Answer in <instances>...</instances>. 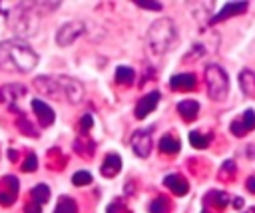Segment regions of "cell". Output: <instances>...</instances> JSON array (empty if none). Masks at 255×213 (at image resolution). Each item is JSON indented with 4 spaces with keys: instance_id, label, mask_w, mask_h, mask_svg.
<instances>
[{
    "instance_id": "cell-17",
    "label": "cell",
    "mask_w": 255,
    "mask_h": 213,
    "mask_svg": "<svg viewBox=\"0 0 255 213\" xmlns=\"http://www.w3.org/2000/svg\"><path fill=\"white\" fill-rule=\"evenodd\" d=\"M159 149L163 153H177L179 151V141L171 135H165V137L159 139Z\"/></svg>"
},
{
    "instance_id": "cell-13",
    "label": "cell",
    "mask_w": 255,
    "mask_h": 213,
    "mask_svg": "<svg viewBox=\"0 0 255 213\" xmlns=\"http://www.w3.org/2000/svg\"><path fill=\"white\" fill-rule=\"evenodd\" d=\"M120 167H122L120 155H118V153H110V155L106 157L104 165H102V173H104L106 177H112V175H116V173L120 171Z\"/></svg>"
},
{
    "instance_id": "cell-10",
    "label": "cell",
    "mask_w": 255,
    "mask_h": 213,
    "mask_svg": "<svg viewBox=\"0 0 255 213\" xmlns=\"http://www.w3.org/2000/svg\"><path fill=\"white\" fill-rule=\"evenodd\" d=\"M34 84H36V88H38L42 94H46V96H52V98L62 96V90H60V86H58V80H56V78L42 76V78H36V80H34Z\"/></svg>"
},
{
    "instance_id": "cell-1",
    "label": "cell",
    "mask_w": 255,
    "mask_h": 213,
    "mask_svg": "<svg viewBox=\"0 0 255 213\" xmlns=\"http://www.w3.org/2000/svg\"><path fill=\"white\" fill-rule=\"evenodd\" d=\"M38 64V54L20 38H12L0 44V68L30 72Z\"/></svg>"
},
{
    "instance_id": "cell-21",
    "label": "cell",
    "mask_w": 255,
    "mask_h": 213,
    "mask_svg": "<svg viewBox=\"0 0 255 213\" xmlns=\"http://www.w3.org/2000/svg\"><path fill=\"white\" fill-rule=\"evenodd\" d=\"M18 127H20L22 131L26 129V133H28V135H32V137H36V135H38V133H36V129H34V127H32L30 123H28V119H26V115H22V117L18 119Z\"/></svg>"
},
{
    "instance_id": "cell-9",
    "label": "cell",
    "mask_w": 255,
    "mask_h": 213,
    "mask_svg": "<svg viewBox=\"0 0 255 213\" xmlns=\"http://www.w3.org/2000/svg\"><path fill=\"white\" fill-rule=\"evenodd\" d=\"M247 2H227L215 16H211L209 18V24H217V22H221V20H225L227 16H231V14H237V12H245L247 10Z\"/></svg>"
},
{
    "instance_id": "cell-24",
    "label": "cell",
    "mask_w": 255,
    "mask_h": 213,
    "mask_svg": "<svg viewBox=\"0 0 255 213\" xmlns=\"http://www.w3.org/2000/svg\"><path fill=\"white\" fill-rule=\"evenodd\" d=\"M135 4H137L139 8H145V10H161V8H163L161 2H141V0H137Z\"/></svg>"
},
{
    "instance_id": "cell-11",
    "label": "cell",
    "mask_w": 255,
    "mask_h": 213,
    "mask_svg": "<svg viewBox=\"0 0 255 213\" xmlns=\"http://www.w3.org/2000/svg\"><path fill=\"white\" fill-rule=\"evenodd\" d=\"M6 187H10V191H0V205H12L16 201V195H18V179L14 175H8L2 179Z\"/></svg>"
},
{
    "instance_id": "cell-19",
    "label": "cell",
    "mask_w": 255,
    "mask_h": 213,
    "mask_svg": "<svg viewBox=\"0 0 255 213\" xmlns=\"http://www.w3.org/2000/svg\"><path fill=\"white\" fill-rule=\"evenodd\" d=\"M116 80L122 82V84H129L133 80V70L131 68H126V66H120L116 70Z\"/></svg>"
},
{
    "instance_id": "cell-4",
    "label": "cell",
    "mask_w": 255,
    "mask_h": 213,
    "mask_svg": "<svg viewBox=\"0 0 255 213\" xmlns=\"http://www.w3.org/2000/svg\"><path fill=\"white\" fill-rule=\"evenodd\" d=\"M86 26L84 22H78V20H72V22H64L58 32H56V44L58 46H70L76 38H80L84 34Z\"/></svg>"
},
{
    "instance_id": "cell-3",
    "label": "cell",
    "mask_w": 255,
    "mask_h": 213,
    "mask_svg": "<svg viewBox=\"0 0 255 213\" xmlns=\"http://www.w3.org/2000/svg\"><path fill=\"white\" fill-rule=\"evenodd\" d=\"M205 84L211 100H223L229 92V78L217 64H209L205 68Z\"/></svg>"
},
{
    "instance_id": "cell-27",
    "label": "cell",
    "mask_w": 255,
    "mask_h": 213,
    "mask_svg": "<svg viewBox=\"0 0 255 213\" xmlns=\"http://www.w3.org/2000/svg\"><path fill=\"white\" fill-rule=\"evenodd\" d=\"M82 125H84V127H90V125H92V115H90V113H86V115L82 117Z\"/></svg>"
},
{
    "instance_id": "cell-22",
    "label": "cell",
    "mask_w": 255,
    "mask_h": 213,
    "mask_svg": "<svg viewBox=\"0 0 255 213\" xmlns=\"http://www.w3.org/2000/svg\"><path fill=\"white\" fill-rule=\"evenodd\" d=\"M36 165H38V157H36L34 153H30V155L26 157V161L22 163V169H24V171H34Z\"/></svg>"
},
{
    "instance_id": "cell-20",
    "label": "cell",
    "mask_w": 255,
    "mask_h": 213,
    "mask_svg": "<svg viewBox=\"0 0 255 213\" xmlns=\"http://www.w3.org/2000/svg\"><path fill=\"white\" fill-rule=\"evenodd\" d=\"M92 181V173L90 171H76L74 175H72V183L74 185H88Z\"/></svg>"
},
{
    "instance_id": "cell-26",
    "label": "cell",
    "mask_w": 255,
    "mask_h": 213,
    "mask_svg": "<svg viewBox=\"0 0 255 213\" xmlns=\"http://www.w3.org/2000/svg\"><path fill=\"white\" fill-rule=\"evenodd\" d=\"M26 213H42V205L30 203V205H26Z\"/></svg>"
},
{
    "instance_id": "cell-23",
    "label": "cell",
    "mask_w": 255,
    "mask_h": 213,
    "mask_svg": "<svg viewBox=\"0 0 255 213\" xmlns=\"http://www.w3.org/2000/svg\"><path fill=\"white\" fill-rule=\"evenodd\" d=\"M189 141H191L195 147H203V145H207V139L199 137V131H191V133H189Z\"/></svg>"
},
{
    "instance_id": "cell-5",
    "label": "cell",
    "mask_w": 255,
    "mask_h": 213,
    "mask_svg": "<svg viewBox=\"0 0 255 213\" xmlns=\"http://www.w3.org/2000/svg\"><path fill=\"white\" fill-rule=\"evenodd\" d=\"M58 86L62 90V96H66L72 104H80L82 98H84V88L78 80L74 78H68V76H58Z\"/></svg>"
},
{
    "instance_id": "cell-12",
    "label": "cell",
    "mask_w": 255,
    "mask_h": 213,
    "mask_svg": "<svg viewBox=\"0 0 255 213\" xmlns=\"http://www.w3.org/2000/svg\"><path fill=\"white\" fill-rule=\"evenodd\" d=\"M253 127H255V111H253V109H247L245 115L241 117V121H235V123L231 125V129L235 131V135H243L245 131H249V129H253Z\"/></svg>"
},
{
    "instance_id": "cell-14",
    "label": "cell",
    "mask_w": 255,
    "mask_h": 213,
    "mask_svg": "<svg viewBox=\"0 0 255 213\" xmlns=\"http://www.w3.org/2000/svg\"><path fill=\"white\" fill-rule=\"evenodd\" d=\"M193 84H195L193 74H177V76L171 78V88L173 90H189V88H193Z\"/></svg>"
},
{
    "instance_id": "cell-25",
    "label": "cell",
    "mask_w": 255,
    "mask_h": 213,
    "mask_svg": "<svg viewBox=\"0 0 255 213\" xmlns=\"http://www.w3.org/2000/svg\"><path fill=\"white\" fill-rule=\"evenodd\" d=\"M149 211H151V213H163V211H165V201H159V199H155V201L151 203Z\"/></svg>"
},
{
    "instance_id": "cell-8",
    "label": "cell",
    "mask_w": 255,
    "mask_h": 213,
    "mask_svg": "<svg viewBox=\"0 0 255 213\" xmlns=\"http://www.w3.org/2000/svg\"><path fill=\"white\" fill-rule=\"evenodd\" d=\"M159 92H149L145 98H141L139 100V104H137V107H135V115L141 119V117H145L147 113H151L155 107H157V102H159Z\"/></svg>"
},
{
    "instance_id": "cell-2",
    "label": "cell",
    "mask_w": 255,
    "mask_h": 213,
    "mask_svg": "<svg viewBox=\"0 0 255 213\" xmlns=\"http://www.w3.org/2000/svg\"><path fill=\"white\" fill-rule=\"evenodd\" d=\"M147 44L153 54H165L177 44V30L169 18L155 20L147 30Z\"/></svg>"
},
{
    "instance_id": "cell-7",
    "label": "cell",
    "mask_w": 255,
    "mask_h": 213,
    "mask_svg": "<svg viewBox=\"0 0 255 213\" xmlns=\"http://www.w3.org/2000/svg\"><path fill=\"white\" fill-rule=\"evenodd\" d=\"M131 147L133 151L139 155V157H147L149 155V149H151V137L147 131H135L131 135Z\"/></svg>"
},
{
    "instance_id": "cell-28",
    "label": "cell",
    "mask_w": 255,
    "mask_h": 213,
    "mask_svg": "<svg viewBox=\"0 0 255 213\" xmlns=\"http://www.w3.org/2000/svg\"><path fill=\"white\" fill-rule=\"evenodd\" d=\"M0 100H2V92H0Z\"/></svg>"
},
{
    "instance_id": "cell-15",
    "label": "cell",
    "mask_w": 255,
    "mask_h": 213,
    "mask_svg": "<svg viewBox=\"0 0 255 213\" xmlns=\"http://www.w3.org/2000/svg\"><path fill=\"white\" fill-rule=\"evenodd\" d=\"M30 195H32L34 203L42 205V203H46V201L50 199V187H48L46 183H38V185H34V187H32Z\"/></svg>"
},
{
    "instance_id": "cell-16",
    "label": "cell",
    "mask_w": 255,
    "mask_h": 213,
    "mask_svg": "<svg viewBox=\"0 0 255 213\" xmlns=\"http://www.w3.org/2000/svg\"><path fill=\"white\" fill-rule=\"evenodd\" d=\"M177 109H179V113H181L183 117L191 119V117L197 113L199 104H197V102H193V100H183V102H179V104H177Z\"/></svg>"
},
{
    "instance_id": "cell-18",
    "label": "cell",
    "mask_w": 255,
    "mask_h": 213,
    "mask_svg": "<svg viewBox=\"0 0 255 213\" xmlns=\"http://www.w3.org/2000/svg\"><path fill=\"white\" fill-rule=\"evenodd\" d=\"M78 211V207H76V203L70 199V197H60V201H58V205H56V209H54V213H76Z\"/></svg>"
},
{
    "instance_id": "cell-6",
    "label": "cell",
    "mask_w": 255,
    "mask_h": 213,
    "mask_svg": "<svg viewBox=\"0 0 255 213\" xmlns=\"http://www.w3.org/2000/svg\"><path fill=\"white\" fill-rule=\"evenodd\" d=\"M32 109H34V113H36V117H38L40 125L48 127V125H52V123H54V119H56L54 109H52L46 102H42L40 98H34V100H32Z\"/></svg>"
}]
</instances>
